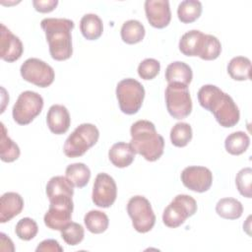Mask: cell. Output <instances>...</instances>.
Masks as SVG:
<instances>
[{
  "instance_id": "6da1fadb",
  "label": "cell",
  "mask_w": 252,
  "mask_h": 252,
  "mask_svg": "<svg viewBox=\"0 0 252 252\" xmlns=\"http://www.w3.org/2000/svg\"><path fill=\"white\" fill-rule=\"evenodd\" d=\"M200 105L212 112L218 123L229 128L235 126L240 118L239 109L230 95L215 85H205L197 94Z\"/></svg>"
},
{
  "instance_id": "7a4b0ae2",
  "label": "cell",
  "mask_w": 252,
  "mask_h": 252,
  "mask_svg": "<svg viewBox=\"0 0 252 252\" xmlns=\"http://www.w3.org/2000/svg\"><path fill=\"white\" fill-rule=\"evenodd\" d=\"M49 46V53L56 61L67 60L72 56V35L74 22L62 18H45L40 22Z\"/></svg>"
},
{
  "instance_id": "3957f363",
  "label": "cell",
  "mask_w": 252,
  "mask_h": 252,
  "mask_svg": "<svg viewBox=\"0 0 252 252\" xmlns=\"http://www.w3.org/2000/svg\"><path fill=\"white\" fill-rule=\"evenodd\" d=\"M131 146L135 153L143 156L148 161L158 160L163 154L164 140L158 134L156 126L149 120H138L130 129Z\"/></svg>"
},
{
  "instance_id": "277c9868",
  "label": "cell",
  "mask_w": 252,
  "mask_h": 252,
  "mask_svg": "<svg viewBox=\"0 0 252 252\" xmlns=\"http://www.w3.org/2000/svg\"><path fill=\"white\" fill-rule=\"evenodd\" d=\"M99 131L94 124L83 123L79 125L66 139L64 154L68 158H78L94 146L98 140Z\"/></svg>"
},
{
  "instance_id": "5b68a950",
  "label": "cell",
  "mask_w": 252,
  "mask_h": 252,
  "mask_svg": "<svg viewBox=\"0 0 252 252\" xmlns=\"http://www.w3.org/2000/svg\"><path fill=\"white\" fill-rule=\"evenodd\" d=\"M116 97L120 110L125 114L137 113L145 97L143 85L135 79L128 78L121 80L116 87Z\"/></svg>"
},
{
  "instance_id": "8992f818",
  "label": "cell",
  "mask_w": 252,
  "mask_h": 252,
  "mask_svg": "<svg viewBox=\"0 0 252 252\" xmlns=\"http://www.w3.org/2000/svg\"><path fill=\"white\" fill-rule=\"evenodd\" d=\"M197 212V203L189 195L179 194L174 197L162 214L163 223L171 228L178 227Z\"/></svg>"
},
{
  "instance_id": "52a82bcc",
  "label": "cell",
  "mask_w": 252,
  "mask_h": 252,
  "mask_svg": "<svg viewBox=\"0 0 252 252\" xmlns=\"http://www.w3.org/2000/svg\"><path fill=\"white\" fill-rule=\"evenodd\" d=\"M165 104L168 113L175 119L186 118L192 111V99L187 86L168 84L165 89Z\"/></svg>"
},
{
  "instance_id": "ba28073f",
  "label": "cell",
  "mask_w": 252,
  "mask_h": 252,
  "mask_svg": "<svg viewBox=\"0 0 252 252\" xmlns=\"http://www.w3.org/2000/svg\"><path fill=\"white\" fill-rule=\"evenodd\" d=\"M127 213L132 220L133 227L141 233L150 231L156 223V215L151 203L144 196H134L127 204Z\"/></svg>"
},
{
  "instance_id": "9c48e42d",
  "label": "cell",
  "mask_w": 252,
  "mask_h": 252,
  "mask_svg": "<svg viewBox=\"0 0 252 252\" xmlns=\"http://www.w3.org/2000/svg\"><path fill=\"white\" fill-rule=\"evenodd\" d=\"M43 98L35 92H23L12 110L14 120L20 125L30 124L42 110Z\"/></svg>"
},
{
  "instance_id": "30bf717a",
  "label": "cell",
  "mask_w": 252,
  "mask_h": 252,
  "mask_svg": "<svg viewBox=\"0 0 252 252\" xmlns=\"http://www.w3.org/2000/svg\"><path fill=\"white\" fill-rule=\"evenodd\" d=\"M22 78L39 88L50 86L55 77L53 68L38 58H29L21 66Z\"/></svg>"
},
{
  "instance_id": "8fae6325",
  "label": "cell",
  "mask_w": 252,
  "mask_h": 252,
  "mask_svg": "<svg viewBox=\"0 0 252 252\" xmlns=\"http://www.w3.org/2000/svg\"><path fill=\"white\" fill-rule=\"evenodd\" d=\"M74 204L72 197L59 198L50 201L49 209L44 215L45 225L53 230H61L72 219Z\"/></svg>"
},
{
  "instance_id": "7c38bea8",
  "label": "cell",
  "mask_w": 252,
  "mask_h": 252,
  "mask_svg": "<svg viewBox=\"0 0 252 252\" xmlns=\"http://www.w3.org/2000/svg\"><path fill=\"white\" fill-rule=\"evenodd\" d=\"M117 196V186L114 179L107 173H98L94 179L92 199L99 208H109Z\"/></svg>"
},
{
  "instance_id": "4fadbf2b",
  "label": "cell",
  "mask_w": 252,
  "mask_h": 252,
  "mask_svg": "<svg viewBox=\"0 0 252 252\" xmlns=\"http://www.w3.org/2000/svg\"><path fill=\"white\" fill-rule=\"evenodd\" d=\"M181 181L189 190L203 193L211 188L213 173L205 166H187L181 172Z\"/></svg>"
},
{
  "instance_id": "5bb4252c",
  "label": "cell",
  "mask_w": 252,
  "mask_h": 252,
  "mask_svg": "<svg viewBox=\"0 0 252 252\" xmlns=\"http://www.w3.org/2000/svg\"><path fill=\"white\" fill-rule=\"evenodd\" d=\"M0 27V57L6 62L17 61L23 54V43L4 24Z\"/></svg>"
},
{
  "instance_id": "9a60e30c",
  "label": "cell",
  "mask_w": 252,
  "mask_h": 252,
  "mask_svg": "<svg viewBox=\"0 0 252 252\" xmlns=\"http://www.w3.org/2000/svg\"><path fill=\"white\" fill-rule=\"evenodd\" d=\"M145 12L150 25L157 29H163L170 23L171 13L167 0H147Z\"/></svg>"
},
{
  "instance_id": "2e32d148",
  "label": "cell",
  "mask_w": 252,
  "mask_h": 252,
  "mask_svg": "<svg viewBox=\"0 0 252 252\" xmlns=\"http://www.w3.org/2000/svg\"><path fill=\"white\" fill-rule=\"evenodd\" d=\"M46 123L53 134L61 135L66 133L71 123L68 109L61 104L51 105L46 115Z\"/></svg>"
},
{
  "instance_id": "e0dca14e",
  "label": "cell",
  "mask_w": 252,
  "mask_h": 252,
  "mask_svg": "<svg viewBox=\"0 0 252 252\" xmlns=\"http://www.w3.org/2000/svg\"><path fill=\"white\" fill-rule=\"evenodd\" d=\"M24 208L22 196L16 192H7L0 199V222L5 223L18 216Z\"/></svg>"
},
{
  "instance_id": "ac0fdd59",
  "label": "cell",
  "mask_w": 252,
  "mask_h": 252,
  "mask_svg": "<svg viewBox=\"0 0 252 252\" xmlns=\"http://www.w3.org/2000/svg\"><path fill=\"white\" fill-rule=\"evenodd\" d=\"M135 151L130 143L118 142L112 145L108 152L109 160L119 168L129 166L135 158Z\"/></svg>"
},
{
  "instance_id": "d6986e66",
  "label": "cell",
  "mask_w": 252,
  "mask_h": 252,
  "mask_svg": "<svg viewBox=\"0 0 252 252\" xmlns=\"http://www.w3.org/2000/svg\"><path fill=\"white\" fill-rule=\"evenodd\" d=\"M206 34L198 30L185 32L179 40V50L186 56H199L205 41Z\"/></svg>"
},
{
  "instance_id": "ffe728a7",
  "label": "cell",
  "mask_w": 252,
  "mask_h": 252,
  "mask_svg": "<svg viewBox=\"0 0 252 252\" xmlns=\"http://www.w3.org/2000/svg\"><path fill=\"white\" fill-rule=\"evenodd\" d=\"M45 192L49 202L59 198L73 197L74 185L66 176H53L47 182Z\"/></svg>"
},
{
  "instance_id": "44dd1931",
  "label": "cell",
  "mask_w": 252,
  "mask_h": 252,
  "mask_svg": "<svg viewBox=\"0 0 252 252\" xmlns=\"http://www.w3.org/2000/svg\"><path fill=\"white\" fill-rule=\"evenodd\" d=\"M193 78L192 69L189 65L182 61H175L170 63L165 70V79L168 84H181L189 86Z\"/></svg>"
},
{
  "instance_id": "7402d4cb",
  "label": "cell",
  "mask_w": 252,
  "mask_h": 252,
  "mask_svg": "<svg viewBox=\"0 0 252 252\" xmlns=\"http://www.w3.org/2000/svg\"><path fill=\"white\" fill-rule=\"evenodd\" d=\"M80 30L86 39L95 40L102 34V21L95 14H86L80 21Z\"/></svg>"
},
{
  "instance_id": "603a6c76",
  "label": "cell",
  "mask_w": 252,
  "mask_h": 252,
  "mask_svg": "<svg viewBox=\"0 0 252 252\" xmlns=\"http://www.w3.org/2000/svg\"><path fill=\"white\" fill-rule=\"evenodd\" d=\"M0 158L4 162H13L20 157L19 146L8 136L5 125L0 123Z\"/></svg>"
},
{
  "instance_id": "cb8c5ba5",
  "label": "cell",
  "mask_w": 252,
  "mask_h": 252,
  "mask_svg": "<svg viewBox=\"0 0 252 252\" xmlns=\"http://www.w3.org/2000/svg\"><path fill=\"white\" fill-rule=\"evenodd\" d=\"M68 180L78 188L85 187L91 178L90 168L83 162H76L69 164L65 170Z\"/></svg>"
},
{
  "instance_id": "d4e9b609",
  "label": "cell",
  "mask_w": 252,
  "mask_h": 252,
  "mask_svg": "<svg viewBox=\"0 0 252 252\" xmlns=\"http://www.w3.org/2000/svg\"><path fill=\"white\" fill-rule=\"evenodd\" d=\"M251 61L244 56L233 57L227 65L228 75L235 81L250 80Z\"/></svg>"
},
{
  "instance_id": "484cf974",
  "label": "cell",
  "mask_w": 252,
  "mask_h": 252,
  "mask_svg": "<svg viewBox=\"0 0 252 252\" xmlns=\"http://www.w3.org/2000/svg\"><path fill=\"white\" fill-rule=\"evenodd\" d=\"M216 212L222 219L236 220L241 217L243 206L234 198H222L217 203Z\"/></svg>"
},
{
  "instance_id": "4316f807",
  "label": "cell",
  "mask_w": 252,
  "mask_h": 252,
  "mask_svg": "<svg viewBox=\"0 0 252 252\" xmlns=\"http://www.w3.org/2000/svg\"><path fill=\"white\" fill-rule=\"evenodd\" d=\"M249 144V136L243 131H237L229 134L224 141L226 152L233 156L242 155L248 149Z\"/></svg>"
},
{
  "instance_id": "83f0119b",
  "label": "cell",
  "mask_w": 252,
  "mask_h": 252,
  "mask_svg": "<svg viewBox=\"0 0 252 252\" xmlns=\"http://www.w3.org/2000/svg\"><path fill=\"white\" fill-rule=\"evenodd\" d=\"M145 28L137 20L126 21L121 27V38L124 42L128 44H135L140 41L145 36Z\"/></svg>"
},
{
  "instance_id": "f1b7e54d",
  "label": "cell",
  "mask_w": 252,
  "mask_h": 252,
  "mask_svg": "<svg viewBox=\"0 0 252 252\" xmlns=\"http://www.w3.org/2000/svg\"><path fill=\"white\" fill-rule=\"evenodd\" d=\"M84 222L89 231L92 233L104 232L109 224V220L106 214L98 210H92L85 215Z\"/></svg>"
},
{
  "instance_id": "f546056e",
  "label": "cell",
  "mask_w": 252,
  "mask_h": 252,
  "mask_svg": "<svg viewBox=\"0 0 252 252\" xmlns=\"http://www.w3.org/2000/svg\"><path fill=\"white\" fill-rule=\"evenodd\" d=\"M202 14V4L197 0H184L177 8V16L180 22L190 24L195 22Z\"/></svg>"
},
{
  "instance_id": "4dcf8cb0",
  "label": "cell",
  "mask_w": 252,
  "mask_h": 252,
  "mask_svg": "<svg viewBox=\"0 0 252 252\" xmlns=\"http://www.w3.org/2000/svg\"><path fill=\"white\" fill-rule=\"evenodd\" d=\"M192 135V128L188 123L178 122L171 128L170 141L175 147L183 148L189 144Z\"/></svg>"
},
{
  "instance_id": "1f68e13d",
  "label": "cell",
  "mask_w": 252,
  "mask_h": 252,
  "mask_svg": "<svg viewBox=\"0 0 252 252\" xmlns=\"http://www.w3.org/2000/svg\"><path fill=\"white\" fill-rule=\"evenodd\" d=\"M62 239L69 245H77L79 244L85 236L84 227L78 223L70 221L67 225H65L61 230Z\"/></svg>"
},
{
  "instance_id": "d6a6232c",
  "label": "cell",
  "mask_w": 252,
  "mask_h": 252,
  "mask_svg": "<svg viewBox=\"0 0 252 252\" xmlns=\"http://www.w3.org/2000/svg\"><path fill=\"white\" fill-rule=\"evenodd\" d=\"M38 226L37 223L31 218L21 219L15 227V232L17 236L22 240H32L37 234Z\"/></svg>"
},
{
  "instance_id": "836d02e7",
  "label": "cell",
  "mask_w": 252,
  "mask_h": 252,
  "mask_svg": "<svg viewBox=\"0 0 252 252\" xmlns=\"http://www.w3.org/2000/svg\"><path fill=\"white\" fill-rule=\"evenodd\" d=\"M221 52L220 41L212 34H206L204 45L199 57L203 60H215Z\"/></svg>"
},
{
  "instance_id": "e575fe53",
  "label": "cell",
  "mask_w": 252,
  "mask_h": 252,
  "mask_svg": "<svg viewBox=\"0 0 252 252\" xmlns=\"http://www.w3.org/2000/svg\"><path fill=\"white\" fill-rule=\"evenodd\" d=\"M251 183H252V169L250 167H245L240 169L235 177V184L238 192L242 196L246 198H251L252 196Z\"/></svg>"
},
{
  "instance_id": "d590c367",
  "label": "cell",
  "mask_w": 252,
  "mask_h": 252,
  "mask_svg": "<svg viewBox=\"0 0 252 252\" xmlns=\"http://www.w3.org/2000/svg\"><path fill=\"white\" fill-rule=\"evenodd\" d=\"M160 70V64L154 58L143 60L138 66V74L144 80H153L158 76Z\"/></svg>"
},
{
  "instance_id": "8d00e7d4",
  "label": "cell",
  "mask_w": 252,
  "mask_h": 252,
  "mask_svg": "<svg viewBox=\"0 0 252 252\" xmlns=\"http://www.w3.org/2000/svg\"><path fill=\"white\" fill-rule=\"evenodd\" d=\"M32 5L37 12L49 13L58 5L57 0H33Z\"/></svg>"
},
{
  "instance_id": "74e56055",
  "label": "cell",
  "mask_w": 252,
  "mask_h": 252,
  "mask_svg": "<svg viewBox=\"0 0 252 252\" xmlns=\"http://www.w3.org/2000/svg\"><path fill=\"white\" fill-rule=\"evenodd\" d=\"M36 252L39 251H44V252H62L63 251V247L60 246V244L58 243V241L54 240V239H45L43 241H41L38 246L35 249Z\"/></svg>"
},
{
  "instance_id": "f35d334b",
  "label": "cell",
  "mask_w": 252,
  "mask_h": 252,
  "mask_svg": "<svg viewBox=\"0 0 252 252\" xmlns=\"http://www.w3.org/2000/svg\"><path fill=\"white\" fill-rule=\"evenodd\" d=\"M0 243H1L0 250H2V251H14L15 250L12 240L9 237H7V235L3 232L0 233Z\"/></svg>"
}]
</instances>
